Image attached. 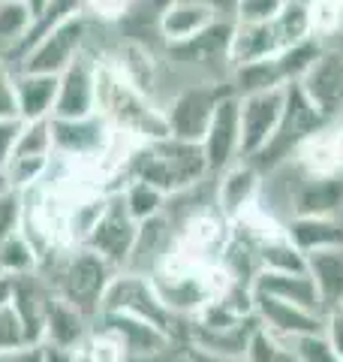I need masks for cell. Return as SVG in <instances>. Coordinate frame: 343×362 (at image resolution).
Instances as JSON below:
<instances>
[{
    "mask_svg": "<svg viewBox=\"0 0 343 362\" xmlns=\"http://www.w3.org/2000/svg\"><path fill=\"white\" fill-rule=\"evenodd\" d=\"M208 160L199 142L175 139V136H160V139L136 145L127 166L121 173V187L127 181H148V185L160 187L166 197H178L187 190L199 187L208 178ZM118 187V190H121Z\"/></svg>",
    "mask_w": 343,
    "mask_h": 362,
    "instance_id": "cell-1",
    "label": "cell"
},
{
    "mask_svg": "<svg viewBox=\"0 0 343 362\" xmlns=\"http://www.w3.org/2000/svg\"><path fill=\"white\" fill-rule=\"evenodd\" d=\"M97 112L114 133L151 142L169 136L163 106L154 103L142 88H136L114 58H97Z\"/></svg>",
    "mask_w": 343,
    "mask_h": 362,
    "instance_id": "cell-2",
    "label": "cell"
},
{
    "mask_svg": "<svg viewBox=\"0 0 343 362\" xmlns=\"http://www.w3.org/2000/svg\"><path fill=\"white\" fill-rule=\"evenodd\" d=\"M40 272L49 281L57 299L76 305L90 320L102 308V296L112 284V278L118 275V269L109 266L100 254L88 251V247H66V251L49 254L40 263Z\"/></svg>",
    "mask_w": 343,
    "mask_h": 362,
    "instance_id": "cell-3",
    "label": "cell"
},
{
    "mask_svg": "<svg viewBox=\"0 0 343 362\" xmlns=\"http://www.w3.org/2000/svg\"><path fill=\"white\" fill-rule=\"evenodd\" d=\"M323 127H328V118L319 112L307 94L301 90L299 82L283 88V112L277 121V130H274L271 142L262 148L253 160L259 173H271V169H280L283 163H289L295 151L301 148V142H307L313 133H319Z\"/></svg>",
    "mask_w": 343,
    "mask_h": 362,
    "instance_id": "cell-4",
    "label": "cell"
},
{
    "mask_svg": "<svg viewBox=\"0 0 343 362\" xmlns=\"http://www.w3.org/2000/svg\"><path fill=\"white\" fill-rule=\"evenodd\" d=\"M100 311H114V314H130L139 317V320L163 329L169 338H184L187 320L190 317H178L172 314L163 299L157 296V290L151 284V275H142V272H130L124 269L112 278V284L102 296V308Z\"/></svg>",
    "mask_w": 343,
    "mask_h": 362,
    "instance_id": "cell-5",
    "label": "cell"
},
{
    "mask_svg": "<svg viewBox=\"0 0 343 362\" xmlns=\"http://www.w3.org/2000/svg\"><path fill=\"white\" fill-rule=\"evenodd\" d=\"M88 37H90V18L73 16L45 30L40 40L30 42V49L13 64L16 70L25 73H45V76H61L78 54L88 52Z\"/></svg>",
    "mask_w": 343,
    "mask_h": 362,
    "instance_id": "cell-6",
    "label": "cell"
},
{
    "mask_svg": "<svg viewBox=\"0 0 343 362\" xmlns=\"http://www.w3.org/2000/svg\"><path fill=\"white\" fill-rule=\"evenodd\" d=\"M112 139H114V130L109 127V121L100 112H94L88 118H52L54 157L97 166L100 175H102V160H106V154L112 148Z\"/></svg>",
    "mask_w": 343,
    "mask_h": 362,
    "instance_id": "cell-7",
    "label": "cell"
},
{
    "mask_svg": "<svg viewBox=\"0 0 343 362\" xmlns=\"http://www.w3.org/2000/svg\"><path fill=\"white\" fill-rule=\"evenodd\" d=\"M226 94H232V85L229 82H199V85H187L184 90H178L172 97V103L163 109L169 136L187 139V142H202V136L208 130L214 112Z\"/></svg>",
    "mask_w": 343,
    "mask_h": 362,
    "instance_id": "cell-8",
    "label": "cell"
},
{
    "mask_svg": "<svg viewBox=\"0 0 343 362\" xmlns=\"http://www.w3.org/2000/svg\"><path fill=\"white\" fill-rule=\"evenodd\" d=\"M136 233H139V223L130 218V211H127V206H124L121 194H109L106 211L100 214V221L94 223V230L88 233V239L82 242V247L100 254L109 266L124 272L130 266Z\"/></svg>",
    "mask_w": 343,
    "mask_h": 362,
    "instance_id": "cell-9",
    "label": "cell"
},
{
    "mask_svg": "<svg viewBox=\"0 0 343 362\" xmlns=\"http://www.w3.org/2000/svg\"><path fill=\"white\" fill-rule=\"evenodd\" d=\"M199 145L205 151L211 175H220L223 169L238 163V157H241V100L235 90L220 100Z\"/></svg>",
    "mask_w": 343,
    "mask_h": 362,
    "instance_id": "cell-10",
    "label": "cell"
},
{
    "mask_svg": "<svg viewBox=\"0 0 343 362\" xmlns=\"http://www.w3.org/2000/svg\"><path fill=\"white\" fill-rule=\"evenodd\" d=\"M97 112V58L90 52L57 76V100L52 118H88Z\"/></svg>",
    "mask_w": 343,
    "mask_h": 362,
    "instance_id": "cell-11",
    "label": "cell"
},
{
    "mask_svg": "<svg viewBox=\"0 0 343 362\" xmlns=\"http://www.w3.org/2000/svg\"><path fill=\"white\" fill-rule=\"evenodd\" d=\"M253 314L262 329H268L274 338H280L286 344L304 335H319L325 329V314L307 311L301 305L274 296H262V293H253Z\"/></svg>",
    "mask_w": 343,
    "mask_h": 362,
    "instance_id": "cell-12",
    "label": "cell"
},
{
    "mask_svg": "<svg viewBox=\"0 0 343 362\" xmlns=\"http://www.w3.org/2000/svg\"><path fill=\"white\" fill-rule=\"evenodd\" d=\"M241 100V160L253 157L271 142L283 112V88L265 94H247Z\"/></svg>",
    "mask_w": 343,
    "mask_h": 362,
    "instance_id": "cell-13",
    "label": "cell"
},
{
    "mask_svg": "<svg viewBox=\"0 0 343 362\" xmlns=\"http://www.w3.org/2000/svg\"><path fill=\"white\" fill-rule=\"evenodd\" d=\"M301 90L307 100L323 112L328 121L343 115V52L323 49L313 66L301 78Z\"/></svg>",
    "mask_w": 343,
    "mask_h": 362,
    "instance_id": "cell-14",
    "label": "cell"
},
{
    "mask_svg": "<svg viewBox=\"0 0 343 362\" xmlns=\"http://www.w3.org/2000/svg\"><path fill=\"white\" fill-rule=\"evenodd\" d=\"M235 18H217L208 30L196 33L193 40L166 45L172 64L181 66H229V45H232Z\"/></svg>",
    "mask_w": 343,
    "mask_h": 362,
    "instance_id": "cell-15",
    "label": "cell"
},
{
    "mask_svg": "<svg viewBox=\"0 0 343 362\" xmlns=\"http://www.w3.org/2000/svg\"><path fill=\"white\" fill-rule=\"evenodd\" d=\"M52 299H54V290L49 287V281H45V275L40 269L13 278V302L9 305H13L16 314H18L28 344H42L45 314H49Z\"/></svg>",
    "mask_w": 343,
    "mask_h": 362,
    "instance_id": "cell-16",
    "label": "cell"
},
{
    "mask_svg": "<svg viewBox=\"0 0 343 362\" xmlns=\"http://www.w3.org/2000/svg\"><path fill=\"white\" fill-rule=\"evenodd\" d=\"M259 190H262V173L250 160H238L217 175L214 206L220 209V214L229 223H232V221L241 218L247 209L256 206Z\"/></svg>",
    "mask_w": 343,
    "mask_h": 362,
    "instance_id": "cell-17",
    "label": "cell"
},
{
    "mask_svg": "<svg viewBox=\"0 0 343 362\" xmlns=\"http://www.w3.org/2000/svg\"><path fill=\"white\" fill-rule=\"evenodd\" d=\"M292 218H337L343 211V175H299L289 190Z\"/></svg>",
    "mask_w": 343,
    "mask_h": 362,
    "instance_id": "cell-18",
    "label": "cell"
},
{
    "mask_svg": "<svg viewBox=\"0 0 343 362\" xmlns=\"http://www.w3.org/2000/svg\"><path fill=\"white\" fill-rule=\"evenodd\" d=\"M94 326L97 329H106L112 332L118 341L127 350V359H148V356H157L160 350H166L175 338H169L163 329L157 326L139 320V317H130V314H114V311H100L94 317Z\"/></svg>",
    "mask_w": 343,
    "mask_h": 362,
    "instance_id": "cell-19",
    "label": "cell"
},
{
    "mask_svg": "<svg viewBox=\"0 0 343 362\" xmlns=\"http://www.w3.org/2000/svg\"><path fill=\"white\" fill-rule=\"evenodd\" d=\"M292 163L304 175H343V115L337 124L328 121V127L301 142Z\"/></svg>",
    "mask_w": 343,
    "mask_h": 362,
    "instance_id": "cell-20",
    "label": "cell"
},
{
    "mask_svg": "<svg viewBox=\"0 0 343 362\" xmlns=\"http://www.w3.org/2000/svg\"><path fill=\"white\" fill-rule=\"evenodd\" d=\"M94 320L88 314H82L76 305L64 302V299H52L49 314H45V332H42V344L45 347H57V350H70L78 354L85 347Z\"/></svg>",
    "mask_w": 343,
    "mask_h": 362,
    "instance_id": "cell-21",
    "label": "cell"
},
{
    "mask_svg": "<svg viewBox=\"0 0 343 362\" xmlns=\"http://www.w3.org/2000/svg\"><path fill=\"white\" fill-rule=\"evenodd\" d=\"M217 18H223L214 6L202 0H169L166 9L160 13V37L166 45L193 40L196 33L208 30Z\"/></svg>",
    "mask_w": 343,
    "mask_h": 362,
    "instance_id": "cell-22",
    "label": "cell"
},
{
    "mask_svg": "<svg viewBox=\"0 0 343 362\" xmlns=\"http://www.w3.org/2000/svg\"><path fill=\"white\" fill-rule=\"evenodd\" d=\"M253 293H262V296H274L292 305H301L307 311H319L323 314V302H319L316 284L307 272H271L262 269L253 278Z\"/></svg>",
    "mask_w": 343,
    "mask_h": 362,
    "instance_id": "cell-23",
    "label": "cell"
},
{
    "mask_svg": "<svg viewBox=\"0 0 343 362\" xmlns=\"http://www.w3.org/2000/svg\"><path fill=\"white\" fill-rule=\"evenodd\" d=\"M277 52H283V42L277 37L274 21H268V25H241V21H235L232 45H229V70L250 61L271 58Z\"/></svg>",
    "mask_w": 343,
    "mask_h": 362,
    "instance_id": "cell-24",
    "label": "cell"
},
{
    "mask_svg": "<svg viewBox=\"0 0 343 362\" xmlns=\"http://www.w3.org/2000/svg\"><path fill=\"white\" fill-rule=\"evenodd\" d=\"M307 275L316 284L323 314L340 308L343 305V247H328V251L307 254Z\"/></svg>",
    "mask_w": 343,
    "mask_h": 362,
    "instance_id": "cell-25",
    "label": "cell"
},
{
    "mask_svg": "<svg viewBox=\"0 0 343 362\" xmlns=\"http://www.w3.org/2000/svg\"><path fill=\"white\" fill-rule=\"evenodd\" d=\"M16 90H18V118L21 121H40V118L54 115L57 76L16 70Z\"/></svg>",
    "mask_w": 343,
    "mask_h": 362,
    "instance_id": "cell-26",
    "label": "cell"
},
{
    "mask_svg": "<svg viewBox=\"0 0 343 362\" xmlns=\"http://www.w3.org/2000/svg\"><path fill=\"white\" fill-rule=\"evenodd\" d=\"M283 233L304 257L328 247H343V223L337 218H289Z\"/></svg>",
    "mask_w": 343,
    "mask_h": 362,
    "instance_id": "cell-27",
    "label": "cell"
},
{
    "mask_svg": "<svg viewBox=\"0 0 343 362\" xmlns=\"http://www.w3.org/2000/svg\"><path fill=\"white\" fill-rule=\"evenodd\" d=\"M33 28L25 0H0V61L13 64Z\"/></svg>",
    "mask_w": 343,
    "mask_h": 362,
    "instance_id": "cell-28",
    "label": "cell"
},
{
    "mask_svg": "<svg viewBox=\"0 0 343 362\" xmlns=\"http://www.w3.org/2000/svg\"><path fill=\"white\" fill-rule=\"evenodd\" d=\"M114 194H121L124 206H127L130 218L136 223H142L148 218H154V214L166 211V206H169V197L163 194V190L154 187V185H148V181H136V178L127 181L121 190H114Z\"/></svg>",
    "mask_w": 343,
    "mask_h": 362,
    "instance_id": "cell-29",
    "label": "cell"
},
{
    "mask_svg": "<svg viewBox=\"0 0 343 362\" xmlns=\"http://www.w3.org/2000/svg\"><path fill=\"white\" fill-rule=\"evenodd\" d=\"M40 269V251L25 233H13L6 242H0V275L18 278Z\"/></svg>",
    "mask_w": 343,
    "mask_h": 362,
    "instance_id": "cell-30",
    "label": "cell"
},
{
    "mask_svg": "<svg viewBox=\"0 0 343 362\" xmlns=\"http://www.w3.org/2000/svg\"><path fill=\"white\" fill-rule=\"evenodd\" d=\"M262 269H271V272H307V257L295 247L286 233L274 235V239L262 242Z\"/></svg>",
    "mask_w": 343,
    "mask_h": 362,
    "instance_id": "cell-31",
    "label": "cell"
},
{
    "mask_svg": "<svg viewBox=\"0 0 343 362\" xmlns=\"http://www.w3.org/2000/svg\"><path fill=\"white\" fill-rule=\"evenodd\" d=\"M274 28H277V37L283 42V49H289V45L313 37L311 16H307V4H304V0H289L283 13L274 18Z\"/></svg>",
    "mask_w": 343,
    "mask_h": 362,
    "instance_id": "cell-32",
    "label": "cell"
},
{
    "mask_svg": "<svg viewBox=\"0 0 343 362\" xmlns=\"http://www.w3.org/2000/svg\"><path fill=\"white\" fill-rule=\"evenodd\" d=\"M13 157H54L52 145V118L25 121L18 133V145Z\"/></svg>",
    "mask_w": 343,
    "mask_h": 362,
    "instance_id": "cell-33",
    "label": "cell"
},
{
    "mask_svg": "<svg viewBox=\"0 0 343 362\" xmlns=\"http://www.w3.org/2000/svg\"><path fill=\"white\" fill-rule=\"evenodd\" d=\"M313 37H331L343 25V0H304Z\"/></svg>",
    "mask_w": 343,
    "mask_h": 362,
    "instance_id": "cell-34",
    "label": "cell"
},
{
    "mask_svg": "<svg viewBox=\"0 0 343 362\" xmlns=\"http://www.w3.org/2000/svg\"><path fill=\"white\" fill-rule=\"evenodd\" d=\"M82 354L90 359V362H127V350H124V344L114 338L112 332L106 329H90L88 341L82 347Z\"/></svg>",
    "mask_w": 343,
    "mask_h": 362,
    "instance_id": "cell-35",
    "label": "cell"
},
{
    "mask_svg": "<svg viewBox=\"0 0 343 362\" xmlns=\"http://www.w3.org/2000/svg\"><path fill=\"white\" fill-rule=\"evenodd\" d=\"M289 0H238L235 4V21L241 25H268L277 18Z\"/></svg>",
    "mask_w": 343,
    "mask_h": 362,
    "instance_id": "cell-36",
    "label": "cell"
},
{
    "mask_svg": "<svg viewBox=\"0 0 343 362\" xmlns=\"http://www.w3.org/2000/svg\"><path fill=\"white\" fill-rule=\"evenodd\" d=\"M289 350L295 362H340L335 347L328 344V338L319 332V335H304V338H295L289 341Z\"/></svg>",
    "mask_w": 343,
    "mask_h": 362,
    "instance_id": "cell-37",
    "label": "cell"
},
{
    "mask_svg": "<svg viewBox=\"0 0 343 362\" xmlns=\"http://www.w3.org/2000/svg\"><path fill=\"white\" fill-rule=\"evenodd\" d=\"M21 221H25V194H18V190L0 194V242L18 233Z\"/></svg>",
    "mask_w": 343,
    "mask_h": 362,
    "instance_id": "cell-38",
    "label": "cell"
},
{
    "mask_svg": "<svg viewBox=\"0 0 343 362\" xmlns=\"http://www.w3.org/2000/svg\"><path fill=\"white\" fill-rule=\"evenodd\" d=\"M130 4L133 0H85L82 13L100 25H121L124 16L130 13Z\"/></svg>",
    "mask_w": 343,
    "mask_h": 362,
    "instance_id": "cell-39",
    "label": "cell"
},
{
    "mask_svg": "<svg viewBox=\"0 0 343 362\" xmlns=\"http://www.w3.org/2000/svg\"><path fill=\"white\" fill-rule=\"evenodd\" d=\"M0 118H18L16 66L6 61H0Z\"/></svg>",
    "mask_w": 343,
    "mask_h": 362,
    "instance_id": "cell-40",
    "label": "cell"
},
{
    "mask_svg": "<svg viewBox=\"0 0 343 362\" xmlns=\"http://www.w3.org/2000/svg\"><path fill=\"white\" fill-rule=\"evenodd\" d=\"M21 118H0V166H6L16 154L18 133H21Z\"/></svg>",
    "mask_w": 343,
    "mask_h": 362,
    "instance_id": "cell-41",
    "label": "cell"
},
{
    "mask_svg": "<svg viewBox=\"0 0 343 362\" xmlns=\"http://www.w3.org/2000/svg\"><path fill=\"white\" fill-rule=\"evenodd\" d=\"M323 335L328 338V344L335 347L337 359L343 362V305L325 314V329H323Z\"/></svg>",
    "mask_w": 343,
    "mask_h": 362,
    "instance_id": "cell-42",
    "label": "cell"
},
{
    "mask_svg": "<svg viewBox=\"0 0 343 362\" xmlns=\"http://www.w3.org/2000/svg\"><path fill=\"white\" fill-rule=\"evenodd\" d=\"M45 359V347L42 344H25L9 354V362H42Z\"/></svg>",
    "mask_w": 343,
    "mask_h": 362,
    "instance_id": "cell-43",
    "label": "cell"
},
{
    "mask_svg": "<svg viewBox=\"0 0 343 362\" xmlns=\"http://www.w3.org/2000/svg\"><path fill=\"white\" fill-rule=\"evenodd\" d=\"M202 4L214 6L223 18H235V4H238V0H202Z\"/></svg>",
    "mask_w": 343,
    "mask_h": 362,
    "instance_id": "cell-44",
    "label": "cell"
},
{
    "mask_svg": "<svg viewBox=\"0 0 343 362\" xmlns=\"http://www.w3.org/2000/svg\"><path fill=\"white\" fill-rule=\"evenodd\" d=\"M42 362H76V354H70V350H57V347H45V359Z\"/></svg>",
    "mask_w": 343,
    "mask_h": 362,
    "instance_id": "cell-45",
    "label": "cell"
},
{
    "mask_svg": "<svg viewBox=\"0 0 343 362\" xmlns=\"http://www.w3.org/2000/svg\"><path fill=\"white\" fill-rule=\"evenodd\" d=\"M9 302H13V278L0 275V308H6Z\"/></svg>",
    "mask_w": 343,
    "mask_h": 362,
    "instance_id": "cell-46",
    "label": "cell"
},
{
    "mask_svg": "<svg viewBox=\"0 0 343 362\" xmlns=\"http://www.w3.org/2000/svg\"><path fill=\"white\" fill-rule=\"evenodd\" d=\"M45 4H49V0H25V6L30 9V16H33V25H37V18L42 16V9H45Z\"/></svg>",
    "mask_w": 343,
    "mask_h": 362,
    "instance_id": "cell-47",
    "label": "cell"
},
{
    "mask_svg": "<svg viewBox=\"0 0 343 362\" xmlns=\"http://www.w3.org/2000/svg\"><path fill=\"white\" fill-rule=\"evenodd\" d=\"M6 190H13V187H9V181H6V169L0 166V194H6Z\"/></svg>",
    "mask_w": 343,
    "mask_h": 362,
    "instance_id": "cell-48",
    "label": "cell"
},
{
    "mask_svg": "<svg viewBox=\"0 0 343 362\" xmlns=\"http://www.w3.org/2000/svg\"><path fill=\"white\" fill-rule=\"evenodd\" d=\"M76 362H90V359H88V356L82 354V350H78V354H76Z\"/></svg>",
    "mask_w": 343,
    "mask_h": 362,
    "instance_id": "cell-49",
    "label": "cell"
},
{
    "mask_svg": "<svg viewBox=\"0 0 343 362\" xmlns=\"http://www.w3.org/2000/svg\"><path fill=\"white\" fill-rule=\"evenodd\" d=\"M217 362H244V359H217Z\"/></svg>",
    "mask_w": 343,
    "mask_h": 362,
    "instance_id": "cell-50",
    "label": "cell"
},
{
    "mask_svg": "<svg viewBox=\"0 0 343 362\" xmlns=\"http://www.w3.org/2000/svg\"><path fill=\"white\" fill-rule=\"evenodd\" d=\"M0 362H9V354H4V356H0Z\"/></svg>",
    "mask_w": 343,
    "mask_h": 362,
    "instance_id": "cell-51",
    "label": "cell"
}]
</instances>
